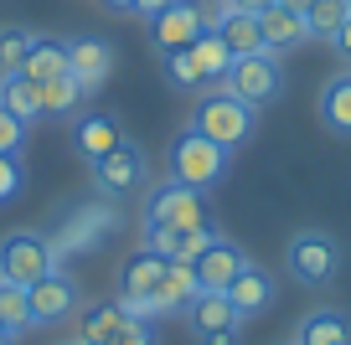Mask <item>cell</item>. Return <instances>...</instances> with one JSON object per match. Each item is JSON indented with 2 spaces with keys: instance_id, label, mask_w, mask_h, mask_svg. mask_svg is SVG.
Segmentation results:
<instances>
[{
  "instance_id": "1",
  "label": "cell",
  "mask_w": 351,
  "mask_h": 345,
  "mask_svg": "<svg viewBox=\"0 0 351 345\" xmlns=\"http://www.w3.org/2000/svg\"><path fill=\"white\" fill-rule=\"evenodd\" d=\"M228 155H232V150L212 144L207 134L181 129V134L171 140V150H165V170H171V181H181V186L212 191V186H217L222 175H228Z\"/></svg>"
},
{
  "instance_id": "2",
  "label": "cell",
  "mask_w": 351,
  "mask_h": 345,
  "mask_svg": "<svg viewBox=\"0 0 351 345\" xmlns=\"http://www.w3.org/2000/svg\"><path fill=\"white\" fill-rule=\"evenodd\" d=\"M57 248L47 232H32V227H21V232H5L0 238V283H16V289H32V283H42L47 273H57Z\"/></svg>"
},
{
  "instance_id": "3",
  "label": "cell",
  "mask_w": 351,
  "mask_h": 345,
  "mask_svg": "<svg viewBox=\"0 0 351 345\" xmlns=\"http://www.w3.org/2000/svg\"><path fill=\"white\" fill-rule=\"evenodd\" d=\"M253 114H258V108H248L243 98H232L228 88H207V93L197 98L191 129L207 134V140L222 144V150H238V144H248V134H253Z\"/></svg>"
},
{
  "instance_id": "4",
  "label": "cell",
  "mask_w": 351,
  "mask_h": 345,
  "mask_svg": "<svg viewBox=\"0 0 351 345\" xmlns=\"http://www.w3.org/2000/svg\"><path fill=\"white\" fill-rule=\"evenodd\" d=\"M285 268H289V279L305 283V289H326L341 273V242L330 238V232H320V227H305V232L289 238Z\"/></svg>"
},
{
  "instance_id": "5",
  "label": "cell",
  "mask_w": 351,
  "mask_h": 345,
  "mask_svg": "<svg viewBox=\"0 0 351 345\" xmlns=\"http://www.w3.org/2000/svg\"><path fill=\"white\" fill-rule=\"evenodd\" d=\"M119 201H93V206H77L62 227L52 232V248L57 258H88V253H99L104 242L119 232Z\"/></svg>"
},
{
  "instance_id": "6",
  "label": "cell",
  "mask_w": 351,
  "mask_h": 345,
  "mask_svg": "<svg viewBox=\"0 0 351 345\" xmlns=\"http://www.w3.org/2000/svg\"><path fill=\"white\" fill-rule=\"evenodd\" d=\"M145 222L176 227V232H202V227H212L207 191H197V186H181V181H160L150 196H145Z\"/></svg>"
},
{
  "instance_id": "7",
  "label": "cell",
  "mask_w": 351,
  "mask_h": 345,
  "mask_svg": "<svg viewBox=\"0 0 351 345\" xmlns=\"http://www.w3.org/2000/svg\"><path fill=\"white\" fill-rule=\"evenodd\" d=\"M93 186H99L109 201H124V196L145 191V186H150V155H145L134 140H124L114 155L93 160Z\"/></svg>"
},
{
  "instance_id": "8",
  "label": "cell",
  "mask_w": 351,
  "mask_h": 345,
  "mask_svg": "<svg viewBox=\"0 0 351 345\" xmlns=\"http://www.w3.org/2000/svg\"><path fill=\"white\" fill-rule=\"evenodd\" d=\"M228 88L232 98H243L248 108H263L274 103L279 88H285V73H279V57L274 52H253V57H232V73H228Z\"/></svg>"
},
{
  "instance_id": "9",
  "label": "cell",
  "mask_w": 351,
  "mask_h": 345,
  "mask_svg": "<svg viewBox=\"0 0 351 345\" xmlns=\"http://www.w3.org/2000/svg\"><path fill=\"white\" fill-rule=\"evenodd\" d=\"M160 273H165V258L155 248H140V253H130V258L119 263V304H124L130 320H145L140 309H145V299L155 294Z\"/></svg>"
},
{
  "instance_id": "10",
  "label": "cell",
  "mask_w": 351,
  "mask_h": 345,
  "mask_svg": "<svg viewBox=\"0 0 351 345\" xmlns=\"http://www.w3.org/2000/svg\"><path fill=\"white\" fill-rule=\"evenodd\" d=\"M197 299V268L191 263H171L165 258V273L155 283V294L145 299V320H160V314H186V304Z\"/></svg>"
},
{
  "instance_id": "11",
  "label": "cell",
  "mask_w": 351,
  "mask_h": 345,
  "mask_svg": "<svg viewBox=\"0 0 351 345\" xmlns=\"http://www.w3.org/2000/svg\"><path fill=\"white\" fill-rule=\"evenodd\" d=\"M191 268H197V289H207V294H228V289H232V279L248 268V253H243L238 242H228V238H212V242H207V253H202Z\"/></svg>"
},
{
  "instance_id": "12",
  "label": "cell",
  "mask_w": 351,
  "mask_h": 345,
  "mask_svg": "<svg viewBox=\"0 0 351 345\" xmlns=\"http://www.w3.org/2000/svg\"><path fill=\"white\" fill-rule=\"evenodd\" d=\"M67 73L83 83V93H99L114 77V47L104 42V36H77V42H67Z\"/></svg>"
},
{
  "instance_id": "13",
  "label": "cell",
  "mask_w": 351,
  "mask_h": 345,
  "mask_svg": "<svg viewBox=\"0 0 351 345\" xmlns=\"http://www.w3.org/2000/svg\"><path fill=\"white\" fill-rule=\"evenodd\" d=\"M26 299H32V324H62L77 309V283L67 273H47L42 283L26 289Z\"/></svg>"
},
{
  "instance_id": "14",
  "label": "cell",
  "mask_w": 351,
  "mask_h": 345,
  "mask_svg": "<svg viewBox=\"0 0 351 345\" xmlns=\"http://www.w3.org/2000/svg\"><path fill=\"white\" fill-rule=\"evenodd\" d=\"M202 36V21L191 11V0H176L160 16H150V47L155 52H176V47H191Z\"/></svg>"
},
{
  "instance_id": "15",
  "label": "cell",
  "mask_w": 351,
  "mask_h": 345,
  "mask_svg": "<svg viewBox=\"0 0 351 345\" xmlns=\"http://www.w3.org/2000/svg\"><path fill=\"white\" fill-rule=\"evenodd\" d=\"M212 238H217L212 227H202V232H176V227L145 222V248H155L160 258H171V263H197L202 253H207Z\"/></svg>"
},
{
  "instance_id": "16",
  "label": "cell",
  "mask_w": 351,
  "mask_h": 345,
  "mask_svg": "<svg viewBox=\"0 0 351 345\" xmlns=\"http://www.w3.org/2000/svg\"><path fill=\"white\" fill-rule=\"evenodd\" d=\"M186 320H191V335H197V340H207V335H228V330L243 324L228 294H207V289H197V299L186 304Z\"/></svg>"
},
{
  "instance_id": "17",
  "label": "cell",
  "mask_w": 351,
  "mask_h": 345,
  "mask_svg": "<svg viewBox=\"0 0 351 345\" xmlns=\"http://www.w3.org/2000/svg\"><path fill=\"white\" fill-rule=\"evenodd\" d=\"M258 31H263V52H289V47H305L310 42V26L300 11H289V5H269V11H258Z\"/></svg>"
},
{
  "instance_id": "18",
  "label": "cell",
  "mask_w": 351,
  "mask_h": 345,
  "mask_svg": "<svg viewBox=\"0 0 351 345\" xmlns=\"http://www.w3.org/2000/svg\"><path fill=\"white\" fill-rule=\"evenodd\" d=\"M73 140H77V150H83V160L93 165V160H104V155H114L124 144V129H119L114 114H83V119L73 124Z\"/></svg>"
},
{
  "instance_id": "19",
  "label": "cell",
  "mask_w": 351,
  "mask_h": 345,
  "mask_svg": "<svg viewBox=\"0 0 351 345\" xmlns=\"http://www.w3.org/2000/svg\"><path fill=\"white\" fill-rule=\"evenodd\" d=\"M228 299H232V309H238V320H253V314H263L269 304H274V279H269V268H258V263L248 258V268L232 279Z\"/></svg>"
},
{
  "instance_id": "20",
  "label": "cell",
  "mask_w": 351,
  "mask_h": 345,
  "mask_svg": "<svg viewBox=\"0 0 351 345\" xmlns=\"http://www.w3.org/2000/svg\"><path fill=\"white\" fill-rule=\"evenodd\" d=\"M295 345H351V320L341 309H310L295 330Z\"/></svg>"
},
{
  "instance_id": "21",
  "label": "cell",
  "mask_w": 351,
  "mask_h": 345,
  "mask_svg": "<svg viewBox=\"0 0 351 345\" xmlns=\"http://www.w3.org/2000/svg\"><path fill=\"white\" fill-rule=\"evenodd\" d=\"M0 103L11 108L26 129H32L36 119H47V114H42V83H36V77H26V73L0 77Z\"/></svg>"
},
{
  "instance_id": "22",
  "label": "cell",
  "mask_w": 351,
  "mask_h": 345,
  "mask_svg": "<svg viewBox=\"0 0 351 345\" xmlns=\"http://www.w3.org/2000/svg\"><path fill=\"white\" fill-rule=\"evenodd\" d=\"M191 52V62H197V73H202V88H222L228 83V73H232V52L222 47V36L217 31H202L197 42L186 47Z\"/></svg>"
},
{
  "instance_id": "23",
  "label": "cell",
  "mask_w": 351,
  "mask_h": 345,
  "mask_svg": "<svg viewBox=\"0 0 351 345\" xmlns=\"http://www.w3.org/2000/svg\"><path fill=\"white\" fill-rule=\"evenodd\" d=\"M320 124L341 140H351V73H336L320 88Z\"/></svg>"
},
{
  "instance_id": "24",
  "label": "cell",
  "mask_w": 351,
  "mask_h": 345,
  "mask_svg": "<svg viewBox=\"0 0 351 345\" xmlns=\"http://www.w3.org/2000/svg\"><path fill=\"white\" fill-rule=\"evenodd\" d=\"M124 320H130V314H124L119 299H93V304H83V309H77V340L99 345L104 335H114Z\"/></svg>"
},
{
  "instance_id": "25",
  "label": "cell",
  "mask_w": 351,
  "mask_h": 345,
  "mask_svg": "<svg viewBox=\"0 0 351 345\" xmlns=\"http://www.w3.org/2000/svg\"><path fill=\"white\" fill-rule=\"evenodd\" d=\"M217 36H222V47H228L232 57L263 52V31H258V16H253V11H228L222 26H217Z\"/></svg>"
},
{
  "instance_id": "26",
  "label": "cell",
  "mask_w": 351,
  "mask_h": 345,
  "mask_svg": "<svg viewBox=\"0 0 351 345\" xmlns=\"http://www.w3.org/2000/svg\"><path fill=\"white\" fill-rule=\"evenodd\" d=\"M26 77H36V83H52V77L67 73V42H57V36H32V52H26Z\"/></svg>"
},
{
  "instance_id": "27",
  "label": "cell",
  "mask_w": 351,
  "mask_h": 345,
  "mask_svg": "<svg viewBox=\"0 0 351 345\" xmlns=\"http://www.w3.org/2000/svg\"><path fill=\"white\" fill-rule=\"evenodd\" d=\"M83 98H88L83 83H77L73 73H62V77H52V83H42V114H47V119H67Z\"/></svg>"
},
{
  "instance_id": "28",
  "label": "cell",
  "mask_w": 351,
  "mask_h": 345,
  "mask_svg": "<svg viewBox=\"0 0 351 345\" xmlns=\"http://www.w3.org/2000/svg\"><path fill=\"white\" fill-rule=\"evenodd\" d=\"M346 21H351V5H346V0H315V5L305 11L310 36H320V42H330V36H336Z\"/></svg>"
},
{
  "instance_id": "29",
  "label": "cell",
  "mask_w": 351,
  "mask_h": 345,
  "mask_svg": "<svg viewBox=\"0 0 351 345\" xmlns=\"http://www.w3.org/2000/svg\"><path fill=\"white\" fill-rule=\"evenodd\" d=\"M0 330L5 335L32 330V299H26V289H16V283H0Z\"/></svg>"
},
{
  "instance_id": "30",
  "label": "cell",
  "mask_w": 351,
  "mask_h": 345,
  "mask_svg": "<svg viewBox=\"0 0 351 345\" xmlns=\"http://www.w3.org/2000/svg\"><path fill=\"white\" fill-rule=\"evenodd\" d=\"M26 52H32V31L26 26H0V77L21 73Z\"/></svg>"
},
{
  "instance_id": "31",
  "label": "cell",
  "mask_w": 351,
  "mask_h": 345,
  "mask_svg": "<svg viewBox=\"0 0 351 345\" xmlns=\"http://www.w3.org/2000/svg\"><path fill=\"white\" fill-rule=\"evenodd\" d=\"M160 73L171 77L176 88H191V93L202 88V73H197V62H191L186 47H176V52H160Z\"/></svg>"
},
{
  "instance_id": "32",
  "label": "cell",
  "mask_w": 351,
  "mask_h": 345,
  "mask_svg": "<svg viewBox=\"0 0 351 345\" xmlns=\"http://www.w3.org/2000/svg\"><path fill=\"white\" fill-rule=\"evenodd\" d=\"M99 345H155V330H150V320H124L114 335H104Z\"/></svg>"
},
{
  "instance_id": "33",
  "label": "cell",
  "mask_w": 351,
  "mask_h": 345,
  "mask_svg": "<svg viewBox=\"0 0 351 345\" xmlns=\"http://www.w3.org/2000/svg\"><path fill=\"white\" fill-rule=\"evenodd\" d=\"M21 144H26V124L0 103V155H21Z\"/></svg>"
},
{
  "instance_id": "34",
  "label": "cell",
  "mask_w": 351,
  "mask_h": 345,
  "mask_svg": "<svg viewBox=\"0 0 351 345\" xmlns=\"http://www.w3.org/2000/svg\"><path fill=\"white\" fill-rule=\"evenodd\" d=\"M191 11H197L202 31H217V26H222V16H228L232 5H228V0H191Z\"/></svg>"
},
{
  "instance_id": "35",
  "label": "cell",
  "mask_w": 351,
  "mask_h": 345,
  "mask_svg": "<svg viewBox=\"0 0 351 345\" xmlns=\"http://www.w3.org/2000/svg\"><path fill=\"white\" fill-rule=\"evenodd\" d=\"M16 191H21V165L16 155H0V201H11Z\"/></svg>"
},
{
  "instance_id": "36",
  "label": "cell",
  "mask_w": 351,
  "mask_h": 345,
  "mask_svg": "<svg viewBox=\"0 0 351 345\" xmlns=\"http://www.w3.org/2000/svg\"><path fill=\"white\" fill-rule=\"evenodd\" d=\"M165 5H176V0H130V16H145V21H150V16H160Z\"/></svg>"
},
{
  "instance_id": "37",
  "label": "cell",
  "mask_w": 351,
  "mask_h": 345,
  "mask_svg": "<svg viewBox=\"0 0 351 345\" xmlns=\"http://www.w3.org/2000/svg\"><path fill=\"white\" fill-rule=\"evenodd\" d=\"M330 47H336V57H341V62H351V21L341 26L336 36H330Z\"/></svg>"
},
{
  "instance_id": "38",
  "label": "cell",
  "mask_w": 351,
  "mask_h": 345,
  "mask_svg": "<svg viewBox=\"0 0 351 345\" xmlns=\"http://www.w3.org/2000/svg\"><path fill=\"white\" fill-rule=\"evenodd\" d=\"M228 5H232V11H253V16H258V11H269V5H279V0H228Z\"/></svg>"
},
{
  "instance_id": "39",
  "label": "cell",
  "mask_w": 351,
  "mask_h": 345,
  "mask_svg": "<svg viewBox=\"0 0 351 345\" xmlns=\"http://www.w3.org/2000/svg\"><path fill=\"white\" fill-rule=\"evenodd\" d=\"M197 345H238V330H228V335H207V340H197Z\"/></svg>"
},
{
  "instance_id": "40",
  "label": "cell",
  "mask_w": 351,
  "mask_h": 345,
  "mask_svg": "<svg viewBox=\"0 0 351 345\" xmlns=\"http://www.w3.org/2000/svg\"><path fill=\"white\" fill-rule=\"evenodd\" d=\"M279 5H289V11H300V16H305L310 5H315V0H279Z\"/></svg>"
},
{
  "instance_id": "41",
  "label": "cell",
  "mask_w": 351,
  "mask_h": 345,
  "mask_svg": "<svg viewBox=\"0 0 351 345\" xmlns=\"http://www.w3.org/2000/svg\"><path fill=\"white\" fill-rule=\"evenodd\" d=\"M104 5H109V11H124V16H130V0H104Z\"/></svg>"
},
{
  "instance_id": "42",
  "label": "cell",
  "mask_w": 351,
  "mask_h": 345,
  "mask_svg": "<svg viewBox=\"0 0 351 345\" xmlns=\"http://www.w3.org/2000/svg\"><path fill=\"white\" fill-rule=\"evenodd\" d=\"M11 340H16V335H5V330H0V345H11Z\"/></svg>"
},
{
  "instance_id": "43",
  "label": "cell",
  "mask_w": 351,
  "mask_h": 345,
  "mask_svg": "<svg viewBox=\"0 0 351 345\" xmlns=\"http://www.w3.org/2000/svg\"><path fill=\"white\" fill-rule=\"evenodd\" d=\"M62 345H88V340H62Z\"/></svg>"
},
{
  "instance_id": "44",
  "label": "cell",
  "mask_w": 351,
  "mask_h": 345,
  "mask_svg": "<svg viewBox=\"0 0 351 345\" xmlns=\"http://www.w3.org/2000/svg\"><path fill=\"white\" fill-rule=\"evenodd\" d=\"M289 345H295V340H289Z\"/></svg>"
},
{
  "instance_id": "45",
  "label": "cell",
  "mask_w": 351,
  "mask_h": 345,
  "mask_svg": "<svg viewBox=\"0 0 351 345\" xmlns=\"http://www.w3.org/2000/svg\"><path fill=\"white\" fill-rule=\"evenodd\" d=\"M346 5H351V0H346Z\"/></svg>"
}]
</instances>
